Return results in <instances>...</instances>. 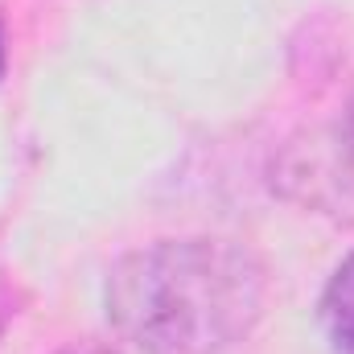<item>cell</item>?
Returning <instances> with one entry per match:
<instances>
[{
	"mask_svg": "<svg viewBox=\"0 0 354 354\" xmlns=\"http://www.w3.org/2000/svg\"><path fill=\"white\" fill-rule=\"evenodd\" d=\"M264 260L235 239H157L107 276V317L145 354H223L264 317Z\"/></svg>",
	"mask_w": 354,
	"mask_h": 354,
	"instance_id": "1",
	"label": "cell"
},
{
	"mask_svg": "<svg viewBox=\"0 0 354 354\" xmlns=\"http://www.w3.org/2000/svg\"><path fill=\"white\" fill-rule=\"evenodd\" d=\"M272 185L309 210L354 218V107L305 136H297L272 165Z\"/></svg>",
	"mask_w": 354,
	"mask_h": 354,
	"instance_id": "2",
	"label": "cell"
},
{
	"mask_svg": "<svg viewBox=\"0 0 354 354\" xmlns=\"http://www.w3.org/2000/svg\"><path fill=\"white\" fill-rule=\"evenodd\" d=\"M322 326L338 354H354V252L334 268L322 292Z\"/></svg>",
	"mask_w": 354,
	"mask_h": 354,
	"instance_id": "3",
	"label": "cell"
},
{
	"mask_svg": "<svg viewBox=\"0 0 354 354\" xmlns=\"http://www.w3.org/2000/svg\"><path fill=\"white\" fill-rule=\"evenodd\" d=\"M58 354H145L136 346H99V342H83V346H71V351H58Z\"/></svg>",
	"mask_w": 354,
	"mask_h": 354,
	"instance_id": "4",
	"label": "cell"
},
{
	"mask_svg": "<svg viewBox=\"0 0 354 354\" xmlns=\"http://www.w3.org/2000/svg\"><path fill=\"white\" fill-rule=\"evenodd\" d=\"M0 75H4V25H0Z\"/></svg>",
	"mask_w": 354,
	"mask_h": 354,
	"instance_id": "5",
	"label": "cell"
}]
</instances>
